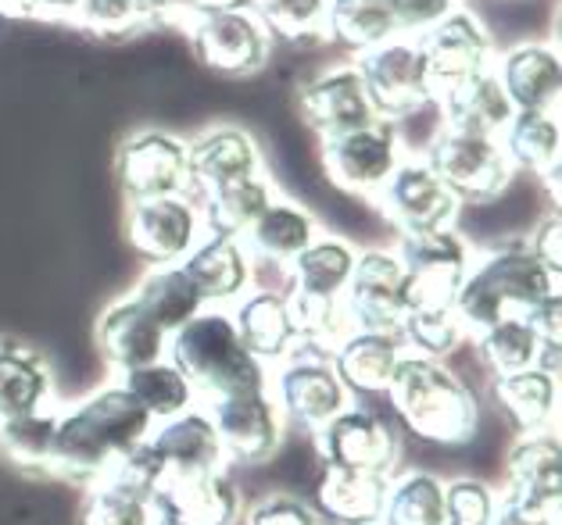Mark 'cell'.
<instances>
[{"label": "cell", "mask_w": 562, "mask_h": 525, "mask_svg": "<svg viewBox=\"0 0 562 525\" xmlns=\"http://www.w3.org/2000/svg\"><path fill=\"white\" fill-rule=\"evenodd\" d=\"M155 430V419L112 379L58 411L54 476L93 482L130 458Z\"/></svg>", "instance_id": "6da1fadb"}, {"label": "cell", "mask_w": 562, "mask_h": 525, "mask_svg": "<svg viewBox=\"0 0 562 525\" xmlns=\"http://www.w3.org/2000/svg\"><path fill=\"white\" fill-rule=\"evenodd\" d=\"M559 286L562 275L548 269L527 240L513 237L484 254H473L451 308H456L465 336H476L487 326L524 315L548 294H559Z\"/></svg>", "instance_id": "7a4b0ae2"}, {"label": "cell", "mask_w": 562, "mask_h": 525, "mask_svg": "<svg viewBox=\"0 0 562 525\" xmlns=\"http://www.w3.org/2000/svg\"><path fill=\"white\" fill-rule=\"evenodd\" d=\"M394 422L437 447H465L480 430V400L448 362L405 354L387 386Z\"/></svg>", "instance_id": "3957f363"}, {"label": "cell", "mask_w": 562, "mask_h": 525, "mask_svg": "<svg viewBox=\"0 0 562 525\" xmlns=\"http://www.w3.org/2000/svg\"><path fill=\"white\" fill-rule=\"evenodd\" d=\"M166 357L194 386L198 404H212L218 397L269 390V365L244 347L229 308H204L187 326L169 336Z\"/></svg>", "instance_id": "277c9868"}, {"label": "cell", "mask_w": 562, "mask_h": 525, "mask_svg": "<svg viewBox=\"0 0 562 525\" xmlns=\"http://www.w3.org/2000/svg\"><path fill=\"white\" fill-rule=\"evenodd\" d=\"M330 347L297 340L291 357L269 372V393L277 400L283 422L297 425V430L315 433L351 404V393L334 372Z\"/></svg>", "instance_id": "5b68a950"}, {"label": "cell", "mask_w": 562, "mask_h": 525, "mask_svg": "<svg viewBox=\"0 0 562 525\" xmlns=\"http://www.w3.org/2000/svg\"><path fill=\"white\" fill-rule=\"evenodd\" d=\"M419 161L441 179L459 204L498 201L516 175L498 140H491V136L451 133V129L434 133L430 144L423 147Z\"/></svg>", "instance_id": "8992f818"}, {"label": "cell", "mask_w": 562, "mask_h": 525, "mask_svg": "<svg viewBox=\"0 0 562 525\" xmlns=\"http://www.w3.org/2000/svg\"><path fill=\"white\" fill-rule=\"evenodd\" d=\"M312 444L323 468L394 476L402 461V425L391 414L351 400L345 411L312 433Z\"/></svg>", "instance_id": "52a82bcc"}, {"label": "cell", "mask_w": 562, "mask_h": 525, "mask_svg": "<svg viewBox=\"0 0 562 525\" xmlns=\"http://www.w3.org/2000/svg\"><path fill=\"white\" fill-rule=\"evenodd\" d=\"M405 269L408 308H451L470 272L473 251L456 229L437 232H397L391 247Z\"/></svg>", "instance_id": "ba28073f"}, {"label": "cell", "mask_w": 562, "mask_h": 525, "mask_svg": "<svg viewBox=\"0 0 562 525\" xmlns=\"http://www.w3.org/2000/svg\"><path fill=\"white\" fill-rule=\"evenodd\" d=\"M355 72L362 76L369 104L383 122H405L434 101L416 39L394 36L387 44L362 50Z\"/></svg>", "instance_id": "9c48e42d"}, {"label": "cell", "mask_w": 562, "mask_h": 525, "mask_svg": "<svg viewBox=\"0 0 562 525\" xmlns=\"http://www.w3.org/2000/svg\"><path fill=\"white\" fill-rule=\"evenodd\" d=\"M115 183L130 204L190 193L187 144L166 129H136L115 150Z\"/></svg>", "instance_id": "30bf717a"}, {"label": "cell", "mask_w": 562, "mask_h": 525, "mask_svg": "<svg viewBox=\"0 0 562 525\" xmlns=\"http://www.w3.org/2000/svg\"><path fill=\"white\" fill-rule=\"evenodd\" d=\"M408 311L405 269L391 247H369L359 251L345 289V319L348 329L362 333H397Z\"/></svg>", "instance_id": "8fae6325"}, {"label": "cell", "mask_w": 562, "mask_h": 525, "mask_svg": "<svg viewBox=\"0 0 562 525\" xmlns=\"http://www.w3.org/2000/svg\"><path fill=\"white\" fill-rule=\"evenodd\" d=\"M402 140H397L394 122H369L362 129L340 133L323 140V169L330 183L355 197L373 201L391 172L402 164Z\"/></svg>", "instance_id": "7c38bea8"}, {"label": "cell", "mask_w": 562, "mask_h": 525, "mask_svg": "<svg viewBox=\"0 0 562 525\" xmlns=\"http://www.w3.org/2000/svg\"><path fill=\"white\" fill-rule=\"evenodd\" d=\"M201 408L215 425L226 465H266L280 454L286 422L269 390L218 397Z\"/></svg>", "instance_id": "4fadbf2b"}, {"label": "cell", "mask_w": 562, "mask_h": 525, "mask_svg": "<svg viewBox=\"0 0 562 525\" xmlns=\"http://www.w3.org/2000/svg\"><path fill=\"white\" fill-rule=\"evenodd\" d=\"M373 204L397 232L456 229L462 207L419 158H402V164L391 172L387 183L380 186Z\"/></svg>", "instance_id": "5bb4252c"}, {"label": "cell", "mask_w": 562, "mask_h": 525, "mask_svg": "<svg viewBox=\"0 0 562 525\" xmlns=\"http://www.w3.org/2000/svg\"><path fill=\"white\" fill-rule=\"evenodd\" d=\"M201 237V215L190 193L136 201L126 212V240L147 265H180Z\"/></svg>", "instance_id": "9a60e30c"}, {"label": "cell", "mask_w": 562, "mask_h": 525, "mask_svg": "<svg viewBox=\"0 0 562 525\" xmlns=\"http://www.w3.org/2000/svg\"><path fill=\"white\" fill-rule=\"evenodd\" d=\"M187 36L194 58L218 76H255L269 58V36L251 11H204Z\"/></svg>", "instance_id": "2e32d148"}, {"label": "cell", "mask_w": 562, "mask_h": 525, "mask_svg": "<svg viewBox=\"0 0 562 525\" xmlns=\"http://www.w3.org/2000/svg\"><path fill=\"white\" fill-rule=\"evenodd\" d=\"M158 518L172 525H240L244 493L226 468L166 476L155 490Z\"/></svg>", "instance_id": "e0dca14e"}, {"label": "cell", "mask_w": 562, "mask_h": 525, "mask_svg": "<svg viewBox=\"0 0 562 525\" xmlns=\"http://www.w3.org/2000/svg\"><path fill=\"white\" fill-rule=\"evenodd\" d=\"M416 47L423 54L434 96L470 76L491 72V36L470 11L456 8L427 33H419Z\"/></svg>", "instance_id": "ac0fdd59"}, {"label": "cell", "mask_w": 562, "mask_h": 525, "mask_svg": "<svg viewBox=\"0 0 562 525\" xmlns=\"http://www.w3.org/2000/svg\"><path fill=\"white\" fill-rule=\"evenodd\" d=\"M93 340L98 351L104 354V362L112 365L115 376L144 365H155L169 351V333L161 329L150 315L144 311V304L133 294L112 300L93 322Z\"/></svg>", "instance_id": "d6986e66"}, {"label": "cell", "mask_w": 562, "mask_h": 525, "mask_svg": "<svg viewBox=\"0 0 562 525\" xmlns=\"http://www.w3.org/2000/svg\"><path fill=\"white\" fill-rule=\"evenodd\" d=\"M297 115L308 129L319 133V140H330V136L376 122L362 76L355 68H330V72L312 76L297 90Z\"/></svg>", "instance_id": "ffe728a7"}, {"label": "cell", "mask_w": 562, "mask_h": 525, "mask_svg": "<svg viewBox=\"0 0 562 525\" xmlns=\"http://www.w3.org/2000/svg\"><path fill=\"white\" fill-rule=\"evenodd\" d=\"M180 269L194 283L204 308H229L248 294L255 279V258L248 254L244 240L209 237V232L190 247Z\"/></svg>", "instance_id": "44dd1931"}, {"label": "cell", "mask_w": 562, "mask_h": 525, "mask_svg": "<svg viewBox=\"0 0 562 525\" xmlns=\"http://www.w3.org/2000/svg\"><path fill=\"white\" fill-rule=\"evenodd\" d=\"M187 175L201 197V193H212L218 186L262 175V150L248 129L212 126L194 144H187Z\"/></svg>", "instance_id": "7402d4cb"}, {"label": "cell", "mask_w": 562, "mask_h": 525, "mask_svg": "<svg viewBox=\"0 0 562 525\" xmlns=\"http://www.w3.org/2000/svg\"><path fill=\"white\" fill-rule=\"evenodd\" d=\"M229 319L237 326V336L244 340V347L269 368L286 362L301 340L294 311H291V297H286L283 286L248 289V294L233 304Z\"/></svg>", "instance_id": "603a6c76"}, {"label": "cell", "mask_w": 562, "mask_h": 525, "mask_svg": "<svg viewBox=\"0 0 562 525\" xmlns=\"http://www.w3.org/2000/svg\"><path fill=\"white\" fill-rule=\"evenodd\" d=\"M150 458L161 465L166 476H180V472H212V468H229L223 444H218V433L209 419V411L201 404L190 408L183 414L166 422H155V430L144 440Z\"/></svg>", "instance_id": "cb8c5ba5"}, {"label": "cell", "mask_w": 562, "mask_h": 525, "mask_svg": "<svg viewBox=\"0 0 562 525\" xmlns=\"http://www.w3.org/2000/svg\"><path fill=\"white\" fill-rule=\"evenodd\" d=\"M405 354L408 351L397 333H362V329H348V333L334 343L330 362L340 383H345V390L351 393V400H373V397H387V386Z\"/></svg>", "instance_id": "d4e9b609"}, {"label": "cell", "mask_w": 562, "mask_h": 525, "mask_svg": "<svg viewBox=\"0 0 562 525\" xmlns=\"http://www.w3.org/2000/svg\"><path fill=\"white\" fill-rule=\"evenodd\" d=\"M359 251L340 237H315L291 265H286V297L294 304H323L337 308L345 304V289L351 279Z\"/></svg>", "instance_id": "484cf974"}, {"label": "cell", "mask_w": 562, "mask_h": 525, "mask_svg": "<svg viewBox=\"0 0 562 525\" xmlns=\"http://www.w3.org/2000/svg\"><path fill=\"white\" fill-rule=\"evenodd\" d=\"M502 493L524 501L562 504V447L559 430L519 433L505 454V487Z\"/></svg>", "instance_id": "4316f807"}, {"label": "cell", "mask_w": 562, "mask_h": 525, "mask_svg": "<svg viewBox=\"0 0 562 525\" xmlns=\"http://www.w3.org/2000/svg\"><path fill=\"white\" fill-rule=\"evenodd\" d=\"M434 101L441 104L445 129L470 133V136H491V140H498L505 126H509V118L516 115L495 72H480V76L462 79L456 87L437 93Z\"/></svg>", "instance_id": "83f0119b"}, {"label": "cell", "mask_w": 562, "mask_h": 525, "mask_svg": "<svg viewBox=\"0 0 562 525\" xmlns=\"http://www.w3.org/2000/svg\"><path fill=\"white\" fill-rule=\"evenodd\" d=\"M495 76L509 96L513 112H555L562 65L555 47L548 44H519L498 61Z\"/></svg>", "instance_id": "f1b7e54d"}, {"label": "cell", "mask_w": 562, "mask_h": 525, "mask_svg": "<svg viewBox=\"0 0 562 525\" xmlns=\"http://www.w3.org/2000/svg\"><path fill=\"white\" fill-rule=\"evenodd\" d=\"M391 476L351 472V468H323L315 482L312 507L326 525H380L383 493Z\"/></svg>", "instance_id": "f546056e"}, {"label": "cell", "mask_w": 562, "mask_h": 525, "mask_svg": "<svg viewBox=\"0 0 562 525\" xmlns=\"http://www.w3.org/2000/svg\"><path fill=\"white\" fill-rule=\"evenodd\" d=\"M54 404V368L30 343L0 336V422L47 411Z\"/></svg>", "instance_id": "4dcf8cb0"}, {"label": "cell", "mask_w": 562, "mask_h": 525, "mask_svg": "<svg viewBox=\"0 0 562 525\" xmlns=\"http://www.w3.org/2000/svg\"><path fill=\"white\" fill-rule=\"evenodd\" d=\"M491 397L519 433L559 430V376H548L541 368L509 372L491 379Z\"/></svg>", "instance_id": "1f68e13d"}, {"label": "cell", "mask_w": 562, "mask_h": 525, "mask_svg": "<svg viewBox=\"0 0 562 525\" xmlns=\"http://www.w3.org/2000/svg\"><path fill=\"white\" fill-rule=\"evenodd\" d=\"M272 201L277 197H272V183L266 175L240 179V183L218 186L212 193L194 197L201 229L209 232V237H233V240L248 237V229L258 222V215H262Z\"/></svg>", "instance_id": "d6a6232c"}, {"label": "cell", "mask_w": 562, "mask_h": 525, "mask_svg": "<svg viewBox=\"0 0 562 525\" xmlns=\"http://www.w3.org/2000/svg\"><path fill=\"white\" fill-rule=\"evenodd\" d=\"M79 522L83 525H155L158 507L155 493L140 482L126 479L122 472H104L83 487V504H79Z\"/></svg>", "instance_id": "836d02e7"}, {"label": "cell", "mask_w": 562, "mask_h": 525, "mask_svg": "<svg viewBox=\"0 0 562 525\" xmlns=\"http://www.w3.org/2000/svg\"><path fill=\"white\" fill-rule=\"evenodd\" d=\"M315 237H319L315 218L294 201H272L266 212L258 215V222L248 229L251 258H262L277 269L291 265Z\"/></svg>", "instance_id": "e575fe53"}, {"label": "cell", "mask_w": 562, "mask_h": 525, "mask_svg": "<svg viewBox=\"0 0 562 525\" xmlns=\"http://www.w3.org/2000/svg\"><path fill=\"white\" fill-rule=\"evenodd\" d=\"M380 525H445V479L427 468L394 472L383 493Z\"/></svg>", "instance_id": "d590c367"}, {"label": "cell", "mask_w": 562, "mask_h": 525, "mask_svg": "<svg viewBox=\"0 0 562 525\" xmlns=\"http://www.w3.org/2000/svg\"><path fill=\"white\" fill-rule=\"evenodd\" d=\"M130 294L144 304V311L172 336L176 329L187 326L194 315L204 311V300L198 297L194 283L187 279L180 265H150L144 279Z\"/></svg>", "instance_id": "8d00e7d4"}, {"label": "cell", "mask_w": 562, "mask_h": 525, "mask_svg": "<svg viewBox=\"0 0 562 525\" xmlns=\"http://www.w3.org/2000/svg\"><path fill=\"white\" fill-rule=\"evenodd\" d=\"M115 383L155 422H166V419H176V414H183L190 408H198L194 386L183 379V372L176 368L169 357H161V362H155V365L122 372V376H115Z\"/></svg>", "instance_id": "74e56055"}, {"label": "cell", "mask_w": 562, "mask_h": 525, "mask_svg": "<svg viewBox=\"0 0 562 525\" xmlns=\"http://www.w3.org/2000/svg\"><path fill=\"white\" fill-rule=\"evenodd\" d=\"M498 144L509 158L513 169H524L541 175L552 164H559L562 155V133L555 112H516L509 126L498 136Z\"/></svg>", "instance_id": "f35d334b"}, {"label": "cell", "mask_w": 562, "mask_h": 525, "mask_svg": "<svg viewBox=\"0 0 562 525\" xmlns=\"http://www.w3.org/2000/svg\"><path fill=\"white\" fill-rule=\"evenodd\" d=\"M54 433H58V411H33L19 419L0 422V454L19 465L22 472L54 476Z\"/></svg>", "instance_id": "ab89813d"}, {"label": "cell", "mask_w": 562, "mask_h": 525, "mask_svg": "<svg viewBox=\"0 0 562 525\" xmlns=\"http://www.w3.org/2000/svg\"><path fill=\"white\" fill-rule=\"evenodd\" d=\"M326 36L348 50H369L397 36L387 0H330L326 4Z\"/></svg>", "instance_id": "60d3db41"}, {"label": "cell", "mask_w": 562, "mask_h": 525, "mask_svg": "<svg viewBox=\"0 0 562 525\" xmlns=\"http://www.w3.org/2000/svg\"><path fill=\"white\" fill-rule=\"evenodd\" d=\"M326 4L330 0H255V19L266 36L308 47L326 39Z\"/></svg>", "instance_id": "b9f144b4"}, {"label": "cell", "mask_w": 562, "mask_h": 525, "mask_svg": "<svg viewBox=\"0 0 562 525\" xmlns=\"http://www.w3.org/2000/svg\"><path fill=\"white\" fill-rule=\"evenodd\" d=\"M473 343H476V354L484 357V365L491 368V376H509V372L533 368L538 347H541V340L533 336V329L519 319V315L487 326L484 333L473 336Z\"/></svg>", "instance_id": "7bdbcfd3"}, {"label": "cell", "mask_w": 562, "mask_h": 525, "mask_svg": "<svg viewBox=\"0 0 562 525\" xmlns=\"http://www.w3.org/2000/svg\"><path fill=\"white\" fill-rule=\"evenodd\" d=\"M397 336H402L408 354L445 362L462 347L465 329L456 319V308H408L402 326H397Z\"/></svg>", "instance_id": "ee69618b"}, {"label": "cell", "mask_w": 562, "mask_h": 525, "mask_svg": "<svg viewBox=\"0 0 562 525\" xmlns=\"http://www.w3.org/2000/svg\"><path fill=\"white\" fill-rule=\"evenodd\" d=\"M498 490L484 479H445V525H495Z\"/></svg>", "instance_id": "f6af8a7d"}, {"label": "cell", "mask_w": 562, "mask_h": 525, "mask_svg": "<svg viewBox=\"0 0 562 525\" xmlns=\"http://www.w3.org/2000/svg\"><path fill=\"white\" fill-rule=\"evenodd\" d=\"M76 25L93 36L119 39L140 30V15H136V0H79Z\"/></svg>", "instance_id": "bcb514c9"}, {"label": "cell", "mask_w": 562, "mask_h": 525, "mask_svg": "<svg viewBox=\"0 0 562 525\" xmlns=\"http://www.w3.org/2000/svg\"><path fill=\"white\" fill-rule=\"evenodd\" d=\"M240 525H326L308 501L294 493H269L244 507Z\"/></svg>", "instance_id": "7dc6e473"}, {"label": "cell", "mask_w": 562, "mask_h": 525, "mask_svg": "<svg viewBox=\"0 0 562 525\" xmlns=\"http://www.w3.org/2000/svg\"><path fill=\"white\" fill-rule=\"evenodd\" d=\"M459 0H387L391 19L397 25V36L402 33H427L430 25H437L445 15L456 11Z\"/></svg>", "instance_id": "c3c4849f"}, {"label": "cell", "mask_w": 562, "mask_h": 525, "mask_svg": "<svg viewBox=\"0 0 562 525\" xmlns=\"http://www.w3.org/2000/svg\"><path fill=\"white\" fill-rule=\"evenodd\" d=\"M140 30H190L198 8L190 0H136Z\"/></svg>", "instance_id": "681fc988"}, {"label": "cell", "mask_w": 562, "mask_h": 525, "mask_svg": "<svg viewBox=\"0 0 562 525\" xmlns=\"http://www.w3.org/2000/svg\"><path fill=\"white\" fill-rule=\"evenodd\" d=\"M519 319L533 329V336H538L541 343H562V289L538 300L533 308H527L524 315H519Z\"/></svg>", "instance_id": "f907efd6"}, {"label": "cell", "mask_w": 562, "mask_h": 525, "mask_svg": "<svg viewBox=\"0 0 562 525\" xmlns=\"http://www.w3.org/2000/svg\"><path fill=\"white\" fill-rule=\"evenodd\" d=\"M527 243L548 269L562 275V222H559V215H548L544 222H538V229L530 232Z\"/></svg>", "instance_id": "816d5d0a"}, {"label": "cell", "mask_w": 562, "mask_h": 525, "mask_svg": "<svg viewBox=\"0 0 562 525\" xmlns=\"http://www.w3.org/2000/svg\"><path fill=\"white\" fill-rule=\"evenodd\" d=\"M19 11L33 22H76L79 0H19Z\"/></svg>", "instance_id": "f5cc1de1"}, {"label": "cell", "mask_w": 562, "mask_h": 525, "mask_svg": "<svg viewBox=\"0 0 562 525\" xmlns=\"http://www.w3.org/2000/svg\"><path fill=\"white\" fill-rule=\"evenodd\" d=\"M190 4L198 8V15H204V11H248L255 0H190Z\"/></svg>", "instance_id": "db71d44e"}, {"label": "cell", "mask_w": 562, "mask_h": 525, "mask_svg": "<svg viewBox=\"0 0 562 525\" xmlns=\"http://www.w3.org/2000/svg\"><path fill=\"white\" fill-rule=\"evenodd\" d=\"M0 15H4V19H22L19 0H0Z\"/></svg>", "instance_id": "11a10c76"}, {"label": "cell", "mask_w": 562, "mask_h": 525, "mask_svg": "<svg viewBox=\"0 0 562 525\" xmlns=\"http://www.w3.org/2000/svg\"><path fill=\"white\" fill-rule=\"evenodd\" d=\"M155 525H172V522H166V518H158V522H155Z\"/></svg>", "instance_id": "9f6ffc18"}]
</instances>
